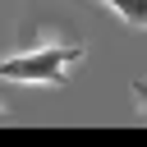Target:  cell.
<instances>
[{
	"label": "cell",
	"mask_w": 147,
	"mask_h": 147,
	"mask_svg": "<svg viewBox=\"0 0 147 147\" xmlns=\"http://www.w3.org/2000/svg\"><path fill=\"white\" fill-rule=\"evenodd\" d=\"M83 60V46L74 41H46V46H28L18 55L0 60V78L9 83H41V87H64L69 69Z\"/></svg>",
	"instance_id": "cell-1"
},
{
	"label": "cell",
	"mask_w": 147,
	"mask_h": 147,
	"mask_svg": "<svg viewBox=\"0 0 147 147\" xmlns=\"http://www.w3.org/2000/svg\"><path fill=\"white\" fill-rule=\"evenodd\" d=\"M96 5H106V9H115L129 28H147V0H96Z\"/></svg>",
	"instance_id": "cell-2"
},
{
	"label": "cell",
	"mask_w": 147,
	"mask_h": 147,
	"mask_svg": "<svg viewBox=\"0 0 147 147\" xmlns=\"http://www.w3.org/2000/svg\"><path fill=\"white\" fill-rule=\"evenodd\" d=\"M133 96H138V110H147V78H133Z\"/></svg>",
	"instance_id": "cell-3"
}]
</instances>
